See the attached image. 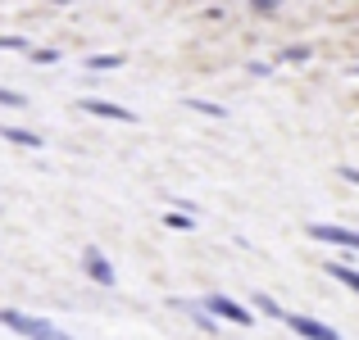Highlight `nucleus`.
Returning a JSON list of instances; mask_svg holds the SVG:
<instances>
[{
	"label": "nucleus",
	"instance_id": "f257e3e1",
	"mask_svg": "<svg viewBox=\"0 0 359 340\" xmlns=\"http://www.w3.org/2000/svg\"><path fill=\"white\" fill-rule=\"evenodd\" d=\"M0 327H9L18 340H73L64 327H55L50 318L27 313V309H0Z\"/></svg>",
	"mask_w": 359,
	"mask_h": 340
},
{
	"label": "nucleus",
	"instance_id": "f03ea898",
	"mask_svg": "<svg viewBox=\"0 0 359 340\" xmlns=\"http://www.w3.org/2000/svg\"><path fill=\"white\" fill-rule=\"evenodd\" d=\"M201 309L219 327H255V313L241 304V299H232L228 290H205V295H201Z\"/></svg>",
	"mask_w": 359,
	"mask_h": 340
},
{
	"label": "nucleus",
	"instance_id": "7ed1b4c3",
	"mask_svg": "<svg viewBox=\"0 0 359 340\" xmlns=\"http://www.w3.org/2000/svg\"><path fill=\"white\" fill-rule=\"evenodd\" d=\"M305 236H309V241H318V245H332V250H346V254H355V259H359V232H355V227H341V222H309Z\"/></svg>",
	"mask_w": 359,
	"mask_h": 340
},
{
	"label": "nucleus",
	"instance_id": "20e7f679",
	"mask_svg": "<svg viewBox=\"0 0 359 340\" xmlns=\"http://www.w3.org/2000/svg\"><path fill=\"white\" fill-rule=\"evenodd\" d=\"M282 327H287L291 336H300V340H341V332L337 327H327L323 318H309V313H282Z\"/></svg>",
	"mask_w": 359,
	"mask_h": 340
},
{
	"label": "nucleus",
	"instance_id": "39448f33",
	"mask_svg": "<svg viewBox=\"0 0 359 340\" xmlns=\"http://www.w3.org/2000/svg\"><path fill=\"white\" fill-rule=\"evenodd\" d=\"M82 272H87V281H96L100 290L118 286V272H114V263H109V254H100V245H87V250H82Z\"/></svg>",
	"mask_w": 359,
	"mask_h": 340
},
{
	"label": "nucleus",
	"instance_id": "423d86ee",
	"mask_svg": "<svg viewBox=\"0 0 359 340\" xmlns=\"http://www.w3.org/2000/svg\"><path fill=\"white\" fill-rule=\"evenodd\" d=\"M78 109L91 113V118H105V122H137V113H132V109H123L118 100H100V96H82Z\"/></svg>",
	"mask_w": 359,
	"mask_h": 340
},
{
	"label": "nucleus",
	"instance_id": "0eeeda50",
	"mask_svg": "<svg viewBox=\"0 0 359 340\" xmlns=\"http://www.w3.org/2000/svg\"><path fill=\"white\" fill-rule=\"evenodd\" d=\"M0 136H5L9 146H23V150H41V146H46L41 132H32V127H14V122H5V127H0Z\"/></svg>",
	"mask_w": 359,
	"mask_h": 340
},
{
	"label": "nucleus",
	"instance_id": "6e6552de",
	"mask_svg": "<svg viewBox=\"0 0 359 340\" xmlns=\"http://www.w3.org/2000/svg\"><path fill=\"white\" fill-rule=\"evenodd\" d=\"M245 309H250V313H259V318H273V323H282V313H287V309H282L278 299L269 295V290H255V295H250V304H245Z\"/></svg>",
	"mask_w": 359,
	"mask_h": 340
},
{
	"label": "nucleus",
	"instance_id": "1a4fd4ad",
	"mask_svg": "<svg viewBox=\"0 0 359 340\" xmlns=\"http://www.w3.org/2000/svg\"><path fill=\"white\" fill-rule=\"evenodd\" d=\"M327 277H332L337 286H346V290H355V295H359V268H355V263L332 259V263H327Z\"/></svg>",
	"mask_w": 359,
	"mask_h": 340
},
{
	"label": "nucleus",
	"instance_id": "9d476101",
	"mask_svg": "<svg viewBox=\"0 0 359 340\" xmlns=\"http://www.w3.org/2000/svg\"><path fill=\"white\" fill-rule=\"evenodd\" d=\"M123 64H128V55H118V50H105V55H87V64H82V69L91 73V78H96V73H109V69H123Z\"/></svg>",
	"mask_w": 359,
	"mask_h": 340
},
{
	"label": "nucleus",
	"instance_id": "9b49d317",
	"mask_svg": "<svg viewBox=\"0 0 359 340\" xmlns=\"http://www.w3.org/2000/svg\"><path fill=\"white\" fill-rule=\"evenodd\" d=\"M187 109H191V113H205V118H228V109H223V105L201 100V96H187Z\"/></svg>",
	"mask_w": 359,
	"mask_h": 340
},
{
	"label": "nucleus",
	"instance_id": "f8f14e48",
	"mask_svg": "<svg viewBox=\"0 0 359 340\" xmlns=\"http://www.w3.org/2000/svg\"><path fill=\"white\" fill-rule=\"evenodd\" d=\"M164 227H168V232H196V218H191V213H182V209H168L164 213Z\"/></svg>",
	"mask_w": 359,
	"mask_h": 340
},
{
	"label": "nucleus",
	"instance_id": "ddd939ff",
	"mask_svg": "<svg viewBox=\"0 0 359 340\" xmlns=\"http://www.w3.org/2000/svg\"><path fill=\"white\" fill-rule=\"evenodd\" d=\"M305 59H314V45H282L278 55V64H305Z\"/></svg>",
	"mask_w": 359,
	"mask_h": 340
},
{
	"label": "nucleus",
	"instance_id": "4468645a",
	"mask_svg": "<svg viewBox=\"0 0 359 340\" xmlns=\"http://www.w3.org/2000/svg\"><path fill=\"white\" fill-rule=\"evenodd\" d=\"M27 59H32V64H60L64 55L55 50V45H32V55H27Z\"/></svg>",
	"mask_w": 359,
	"mask_h": 340
},
{
	"label": "nucleus",
	"instance_id": "2eb2a0df",
	"mask_svg": "<svg viewBox=\"0 0 359 340\" xmlns=\"http://www.w3.org/2000/svg\"><path fill=\"white\" fill-rule=\"evenodd\" d=\"M0 50H14V55H32V41H27V36H0Z\"/></svg>",
	"mask_w": 359,
	"mask_h": 340
},
{
	"label": "nucleus",
	"instance_id": "dca6fc26",
	"mask_svg": "<svg viewBox=\"0 0 359 340\" xmlns=\"http://www.w3.org/2000/svg\"><path fill=\"white\" fill-rule=\"evenodd\" d=\"M23 105H27V96H23V91L0 87V109H23Z\"/></svg>",
	"mask_w": 359,
	"mask_h": 340
},
{
	"label": "nucleus",
	"instance_id": "f3484780",
	"mask_svg": "<svg viewBox=\"0 0 359 340\" xmlns=\"http://www.w3.org/2000/svg\"><path fill=\"white\" fill-rule=\"evenodd\" d=\"M245 73H250V78H273V64H264V59H250V64H245Z\"/></svg>",
	"mask_w": 359,
	"mask_h": 340
},
{
	"label": "nucleus",
	"instance_id": "a211bd4d",
	"mask_svg": "<svg viewBox=\"0 0 359 340\" xmlns=\"http://www.w3.org/2000/svg\"><path fill=\"white\" fill-rule=\"evenodd\" d=\"M337 177H341V182H351V186H359V168L355 164H341V168H337Z\"/></svg>",
	"mask_w": 359,
	"mask_h": 340
},
{
	"label": "nucleus",
	"instance_id": "6ab92c4d",
	"mask_svg": "<svg viewBox=\"0 0 359 340\" xmlns=\"http://www.w3.org/2000/svg\"><path fill=\"white\" fill-rule=\"evenodd\" d=\"M255 14H278V0H255Z\"/></svg>",
	"mask_w": 359,
	"mask_h": 340
},
{
	"label": "nucleus",
	"instance_id": "aec40b11",
	"mask_svg": "<svg viewBox=\"0 0 359 340\" xmlns=\"http://www.w3.org/2000/svg\"><path fill=\"white\" fill-rule=\"evenodd\" d=\"M351 78H359V64H355V69H351Z\"/></svg>",
	"mask_w": 359,
	"mask_h": 340
}]
</instances>
